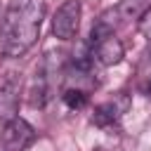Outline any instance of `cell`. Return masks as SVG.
Segmentation results:
<instances>
[{
	"label": "cell",
	"instance_id": "11",
	"mask_svg": "<svg viewBox=\"0 0 151 151\" xmlns=\"http://www.w3.org/2000/svg\"><path fill=\"white\" fill-rule=\"evenodd\" d=\"M139 90H142L144 94H149V97H151V71L142 76V80H139Z\"/></svg>",
	"mask_w": 151,
	"mask_h": 151
},
{
	"label": "cell",
	"instance_id": "12",
	"mask_svg": "<svg viewBox=\"0 0 151 151\" xmlns=\"http://www.w3.org/2000/svg\"><path fill=\"white\" fill-rule=\"evenodd\" d=\"M94 151H101V149H94Z\"/></svg>",
	"mask_w": 151,
	"mask_h": 151
},
{
	"label": "cell",
	"instance_id": "5",
	"mask_svg": "<svg viewBox=\"0 0 151 151\" xmlns=\"http://www.w3.org/2000/svg\"><path fill=\"white\" fill-rule=\"evenodd\" d=\"M21 101V76L14 71H7L0 76V120L17 118Z\"/></svg>",
	"mask_w": 151,
	"mask_h": 151
},
{
	"label": "cell",
	"instance_id": "9",
	"mask_svg": "<svg viewBox=\"0 0 151 151\" xmlns=\"http://www.w3.org/2000/svg\"><path fill=\"white\" fill-rule=\"evenodd\" d=\"M116 9H118L120 21H132L142 17V12L146 9V0H120Z\"/></svg>",
	"mask_w": 151,
	"mask_h": 151
},
{
	"label": "cell",
	"instance_id": "8",
	"mask_svg": "<svg viewBox=\"0 0 151 151\" xmlns=\"http://www.w3.org/2000/svg\"><path fill=\"white\" fill-rule=\"evenodd\" d=\"M61 101L66 104V109L71 111H80L90 104V92L83 90V87H66L61 92Z\"/></svg>",
	"mask_w": 151,
	"mask_h": 151
},
{
	"label": "cell",
	"instance_id": "7",
	"mask_svg": "<svg viewBox=\"0 0 151 151\" xmlns=\"http://www.w3.org/2000/svg\"><path fill=\"white\" fill-rule=\"evenodd\" d=\"M118 24H120L118 9H116V7L104 9V12L92 21V28H90V45H92V42H99V40H104V38H109V35H113L116 28H118Z\"/></svg>",
	"mask_w": 151,
	"mask_h": 151
},
{
	"label": "cell",
	"instance_id": "1",
	"mask_svg": "<svg viewBox=\"0 0 151 151\" xmlns=\"http://www.w3.org/2000/svg\"><path fill=\"white\" fill-rule=\"evenodd\" d=\"M45 0H9L0 17V50L5 57H24L40 35Z\"/></svg>",
	"mask_w": 151,
	"mask_h": 151
},
{
	"label": "cell",
	"instance_id": "4",
	"mask_svg": "<svg viewBox=\"0 0 151 151\" xmlns=\"http://www.w3.org/2000/svg\"><path fill=\"white\" fill-rule=\"evenodd\" d=\"M80 0H66L59 5V9L52 17V35L59 40H73L80 26Z\"/></svg>",
	"mask_w": 151,
	"mask_h": 151
},
{
	"label": "cell",
	"instance_id": "10",
	"mask_svg": "<svg viewBox=\"0 0 151 151\" xmlns=\"http://www.w3.org/2000/svg\"><path fill=\"white\" fill-rule=\"evenodd\" d=\"M137 28H139V33L146 38V40H151V5L142 12V17L137 19Z\"/></svg>",
	"mask_w": 151,
	"mask_h": 151
},
{
	"label": "cell",
	"instance_id": "2",
	"mask_svg": "<svg viewBox=\"0 0 151 151\" xmlns=\"http://www.w3.org/2000/svg\"><path fill=\"white\" fill-rule=\"evenodd\" d=\"M130 104H132V99H130L127 92H116L111 99H106V101H101V104L94 106V111H92V123H94L97 127H101V130H111V127H116V125L120 123V118L130 111Z\"/></svg>",
	"mask_w": 151,
	"mask_h": 151
},
{
	"label": "cell",
	"instance_id": "3",
	"mask_svg": "<svg viewBox=\"0 0 151 151\" xmlns=\"http://www.w3.org/2000/svg\"><path fill=\"white\" fill-rule=\"evenodd\" d=\"M35 142V130L24 118H12L5 123L0 134V151H26Z\"/></svg>",
	"mask_w": 151,
	"mask_h": 151
},
{
	"label": "cell",
	"instance_id": "6",
	"mask_svg": "<svg viewBox=\"0 0 151 151\" xmlns=\"http://www.w3.org/2000/svg\"><path fill=\"white\" fill-rule=\"evenodd\" d=\"M90 54H92V61L99 64V66H113L123 59L125 54V47L123 42L116 38V35H109L99 42H92L90 45Z\"/></svg>",
	"mask_w": 151,
	"mask_h": 151
}]
</instances>
